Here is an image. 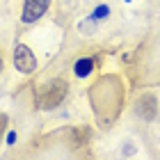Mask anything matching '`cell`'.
Returning a JSON list of instances; mask_svg holds the SVG:
<instances>
[{"label": "cell", "mask_w": 160, "mask_h": 160, "mask_svg": "<svg viewBox=\"0 0 160 160\" xmlns=\"http://www.w3.org/2000/svg\"><path fill=\"white\" fill-rule=\"evenodd\" d=\"M94 112L101 123H112L121 112V103H123V85L117 76H105L94 82L92 92H89Z\"/></svg>", "instance_id": "obj_1"}, {"label": "cell", "mask_w": 160, "mask_h": 160, "mask_svg": "<svg viewBox=\"0 0 160 160\" xmlns=\"http://www.w3.org/2000/svg\"><path fill=\"white\" fill-rule=\"evenodd\" d=\"M69 96V80L67 78H50L43 85H39L37 94H34V103L39 110H55L57 105L64 103Z\"/></svg>", "instance_id": "obj_2"}, {"label": "cell", "mask_w": 160, "mask_h": 160, "mask_svg": "<svg viewBox=\"0 0 160 160\" xmlns=\"http://www.w3.org/2000/svg\"><path fill=\"white\" fill-rule=\"evenodd\" d=\"M14 67L23 76H30V73L37 71V57H34V53L25 43H18V46L14 48Z\"/></svg>", "instance_id": "obj_3"}, {"label": "cell", "mask_w": 160, "mask_h": 160, "mask_svg": "<svg viewBox=\"0 0 160 160\" xmlns=\"http://www.w3.org/2000/svg\"><path fill=\"white\" fill-rule=\"evenodd\" d=\"M96 64H98L96 57H82V60H78V62H76L73 73H76L78 78H87L94 69H96Z\"/></svg>", "instance_id": "obj_6"}, {"label": "cell", "mask_w": 160, "mask_h": 160, "mask_svg": "<svg viewBox=\"0 0 160 160\" xmlns=\"http://www.w3.org/2000/svg\"><path fill=\"white\" fill-rule=\"evenodd\" d=\"M87 140H89V128L87 126H80L71 130V147H85Z\"/></svg>", "instance_id": "obj_7"}, {"label": "cell", "mask_w": 160, "mask_h": 160, "mask_svg": "<svg viewBox=\"0 0 160 160\" xmlns=\"http://www.w3.org/2000/svg\"><path fill=\"white\" fill-rule=\"evenodd\" d=\"M2 67H5V64H2V57H0V73H2Z\"/></svg>", "instance_id": "obj_9"}, {"label": "cell", "mask_w": 160, "mask_h": 160, "mask_svg": "<svg viewBox=\"0 0 160 160\" xmlns=\"http://www.w3.org/2000/svg\"><path fill=\"white\" fill-rule=\"evenodd\" d=\"M7 128H9V117L5 112H0V144H2L5 135H7Z\"/></svg>", "instance_id": "obj_8"}, {"label": "cell", "mask_w": 160, "mask_h": 160, "mask_svg": "<svg viewBox=\"0 0 160 160\" xmlns=\"http://www.w3.org/2000/svg\"><path fill=\"white\" fill-rule=\"evenodd\" d=\"M135 114L144 121H153L158 117V96L153 92H144L135 101Z\"/></svg>", "instance_id": "obj_4"}, {"label": "cell", "mask_w": 160, "mask_h": 160, "mask_svg": "<svg viewBox=\"0 0 160 160\" xmlns=\"http://www.w3.org/2000/svg\"><path fill=\"white\" fill-rule=\"evenodd\" d=\"M50 9V0H23V9H21V21L23 23H37L43 18V14Z\"/></svg>", "instance_id": "obj_5"}]
</instances>
